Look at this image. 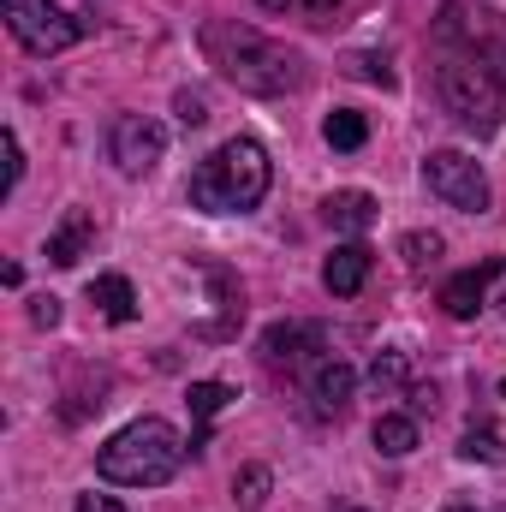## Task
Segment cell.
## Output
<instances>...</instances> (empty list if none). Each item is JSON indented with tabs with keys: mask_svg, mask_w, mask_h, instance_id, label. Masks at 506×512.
<instances>
[{
	"mask_svg": "<svg viewBox=\"0 0 506 512\" xmlns=\"http://www.w3.org/2000/svg\"><path fill=\"white\" fill-rule=\"evenodd\" d=\"M489 280H495V268H465V274H453V280L441 286V304H447V316H453V322H471V316H483V310H489Z\"/></svg>",
	"mask_w": 506,
	"mask_h": 512,
	"instance_id": "obj_10",
	"label": "cell"
},
{
	"mask_svg": "<svg viewBox=\"0 0 506 512\" xmlns=\"http://www.w3.org/2000/svg\"><path fill=\"white\" fill-rule=\"evenodd\" d=\"M322 137H328L334 149H346V155H352V149H364V143H370V120H364V114H352V108H340V114H328V120H322Z\"/></svg>",
	"mask_w": 506,
	"mask_h": 512,
	"instance_id": "obj_17",
	"label": "cell"
},
{
	"mask_svg": "<svg viewBox=\"0 0 506 512\" xmlns=\"http://www.w3.org/2000/svg\"><path fill=\"white\" fill-rule=\"evenodd\" d=\"M72 512H126V507H120L114 495H78V507Z\"/></svg>",
	"mask_w": 506,
	"mask_h": 512,
	"instance_id": "obj_27",
	"label": "cell"
},
{
	"mask_svg": "<svg viewBox=\"0 0 506 512\" xmlns=\"http://www.w3.org/2000/svg\"><path fill=\"white\" fill-rule=\"evenodd\" d=\"M173 108H179V126H203V120H209V102H203L197 90H179Z\"/></svg>",
	"mask_w": 506,
	"mask_h": 512,
	"instance_id": "obj_24",
	"label": "cell"
},
{
	"mask_svg": "<svg viewBox=\"0 0 506 512\" xmlns=\"http://www.w3.org/2000/svg\"><path fill=\"white\" fill-rule=\"evenodd\" d=\"M370 382L387 387V393H393V387H405V352H381L376 370H370Z\"/></svg>",
	"mask_w": 506,
	"mask_h": 512,
	"instance_id": "obj_23",
	"label": "cell"
},
{
	"mask_svg": "<svg viewBox=\"0 0 506 512\" xmlns=\"http://www.w3.org/2000/svg\"><path fill=\"white\" fill-rule=\"evenodd\" d=\"M435 36H441V66H435V90L447 102V114L465 131H495L506 120V78L471 48L465 36V18L459 6L447 0L441 18H435Z\"/></svg>",
	"mask_w": 506,
	"mask_h": 512,
	"instance_id": "obj_2",
	"label": "cell"
},
{
	"mask_svg": "<svg viewBox=\"0 0 506 512\" xmlns=\"http://www.w3.org/2000/svg\"><path fill=\"white\" fill-rule=\"evenodd\" d=\"M90 239H96V221H90L84 209H78V215H66V221L48 233V262H54V268H72L78 256L90 251Z\"/></svg>",
	"mask_w": 506,
	"mask_h": 512,
	"instance_id": "obj_13",
	"label": "cell"
},
{
	"mask_svg": "<svg viewBox=\"0 0 506 512\" xmlns=\"http://www.w3.org/2000/svg\"><path fill=\"white\" fill-rule=\"evenodd\" d=\"M346 66H352L364 84H381V90H393V84H399V78H393V66H387V54H352Z\"/></svg>",
	"mask_w": 506,
	"mask_h": 512,
	"instance_id": "obj_20",
	"label": "cell"
},
{
	"mask_svg": "<svg viewBox=\"0 0 506 512\" xmlns=\"http://www.w3.org/2000/svg\"><path fill=\"white\" fill-rule=\"evenodd\" d=\"M364 0H304L310 24H346V12H358Z\"/></svg>",
	"mask_w": 506,
	"mask_h": 512,
	"instance_id": "obj_22",
	"label": "cell"
},
{
	"mask_svg": "<svg viewBox=\"0 0 506 512\" xmlns=\"http://www.w3.org/2000/svg\"><path fill=\"white\" fill-rule=\"evenodd\" d=\"M191 417H197V441H191V453H203V435H209V423L227 411V399H233V387L227 382H191Z\"/></svg>",
	"mask_w": 506,
	"mask_h": 512,
	"instance_id": "obj_16",
	"label": "cell"
},
{
	"mask_svg": "<svg viewBox=\"0 0 506 512\" xmlns=\"http://www.w3.org/2000/svg\"><path fill=\"white\" fill-rule=\"evenodd\" d=\"M501 393H506V382H501Z\"/></svg>",
	"mask_w": 506,
	"mask_h": 512,
	"instance_id": "obj_31",
	"label": "cell"
},
{
	"mask_svg": "<svg viewBox=\"0 0 506 512\" xmlns=\"http://www.w3.org/2000/svg\"><path fill=\"white\" fill-rule=\"evenodd\" d=\"M399 251H405V268H423V262L441 256V233H405Z\"/></svg>",
	"mask_w": 506,
	"mask_h": 512,
	"instance_id": "obj_21",
	"label": "cell"
},
{
	"mask_svg": "<svg viewBox=\"0 0 506 512\" xmlns=\"http://www.w3.org/2000/svg\"><path fill=\"white\" fill-rule=\"evenodd\" d=\"M340 512H364V507H340Z\"/></svg>",
	"mask_w": 506,
	"mask_h": 512,
	"instance_id": "obj_30",
	"label": "cell"
},
{
	"mask_svg": "<svg viewBox=\"0 0 506 512\" xmlns=\"http://www.w3.org/2000/svg\"><path fill=\"white\" fill-rule=\"evenodd\" d=\"M447 512H477V507H447Z\"/></svg>",
	"mask_w": 506,
	"mask_h": 512,
	"instance_id": "obj_29",
	"label": "cell"
},
{
	"mask_svg": "<svg viewBox=\"0 0 506 512\" xmlns=\"http://www.w3.org/2000/svg\"><path fill=\"white\" fill-rule=\"evenodd\" d=\"M352 393H358V370L352 364H340V358L310 364V405H316V417H340L352 405Z\"/></svg>",
	"mask_w": 506,
	"mask_h": 512,
	"instance_id": "obj_9",
	"label": "cell"
},
{
	"mask_svg": "<svg viewBox=\"0 0 506 512\" xmlns=\"http://www.w3.org/2000/svg\"><path fill=\"white\" fill-rule=\"evenodd\" d=\"M286 6H292V0H262V12H286Z\"/></svg>",
	"mask_w": 506,
	"mask_h": 512,
	"instance_id": "obj_28",
	"label": "cell"
},
{
	"mask_svg": "<svg viewBox=\"0 0 506 512\" xmlns=\"http://www.w3.org/2000/svg\"><path fill=\"white\" fill-rule=\"evenodd\" d=\"M197 42H203V60L245 96H292L310 78V60L298 48L262 36L256 24H239V18H209Z\"/></svg>",
	"mask_w": 506,
	"mask_h": 512,
	"instance_id": "obj_1",
	"label": "cell"
},
{
	"mask_svg": "<svg viewBox=\"0 0 506 512\" xmlns=\"http://www.w3.org/2000/svg\"><path fill=\"white\" fill-rule=\"evenodd\" d=\"M90 304H96L108 322H131V316H137V292H131L126 274H96V280H90Z\"/></svg>",
	"mask_w": 506,
	"mask_h": 512,
	"instance_id": "obj_15",
	"label": "cell"
},
{
	"mask_svg": "<svg viewBox=\"0 0 506 512\" xmlns=\"http://www.w3.org/2000/svg\"><path fill=\"white\" fill-rule=\"evenodd\" d=\"M108 155H114V167H120L126 179H143V173H155V161L167 155V126L149 120V114H120L114 131H108Z\"/></svg>",
	"mask_w": 506,
	"mask_h": 512,
	"instance_id": "obj_7",
	"label": "cell"
},
{
	"mask_svg": "<svg viewBox=\"0 0 506 512\" xmlns=\"http://www.w3.org/2000/svg\"><path fill=\"white\" fill-rule=\"evenodd\" d=\"M268 185H274L268 149H262L256 137H227L215 155L197 161L185 197H191V209H203V215H245V209H256V203L268 197Z\"/></svg>",
	"mask_w": 506,
	"mask_h": 512,
	"instance_id": "obj_3",
	"label": "cell"
},
{
	"mask_svg": "<svg viewBox=\"0 0 506 512\" xmlns=\"http://www.w3.org/2000/svg\"><path fill=\"white\" fill-rule=\"evenodd\" d=\"M0 12H6V30L24 54H66L84 36V24L60 0H0Z\"/></svg>",
	"mask_w": 506,
	"mask_h": 512,
	"instance_id": "obj_5",
	"label": "cell"
},
{
	"mask_svg": "<svg viewBox=\"0 0 506 512\" xmlns=\"http://www.w3.org/2000/svg\"><path fill=\"white\" fill-rule=\"evenodd\" d=\"M459 453H465V459H483V465H501V459H506V447H501V435H495V429H471V435L459 441Z\"/></svg>",
	"mask_w": 506,
	"mask_h": 512,
	"instance_id": "obj_19",
	"label": "cell"
},
{
	"mask_svg": "<svg viewBox=\"0 0 506 512\" xmlns=\"http://www.w3.org/2000/svg\"><path fill=\"white\" fill-rule=\"evenodd\" d=\"M185 435L167 423V417H137L120 435L102 441L96 453V477L102 483H120V489H161L179 465H185Z\"/></svg>",
	"mask_w": 506,
	"mask_h": 512,
	"instance_id": "obj_4",
	"label": "cell"
},
{
	"mask_svg": "<svg viewBox=\"0 0 506 512\" xmlns=\"http://www.w3.org/2000/svg\"><path fill=\"white\" fill-rule=\"evenodd\" d=\"M370 441H376L381 459H405V453H417V417H405V411H381L376 429H370Z\"/></svg>",
	"mask_w": 506,
	"mask_h": 512,
	"instance_id": "obj_14",
	"label": "cell"
},
{
	"mask_svg": "<svg viewBox=\"0 0 506 512\" xmlns=\"http://www.w3.org/2000/svg\"><path fill=\"white\" fill-rule=\"evenodd\" d=\"M30 322L36 328H60V298H30Z\"/></svg>",
	"mask_w": 506,
	"mask_h": 512,
	"instance_id": "obj_26",
	"label": "cell"
},
{
	"mask_svg": "<svg viewBox=\"0 0 506 512\" xmlns=\"http://www.w3.org/2000/svg\"><path fill=\"white\" fill-rule=\"evenodd\" d=\"M322 215H328V227H340V233H370V227H376V197H370V191H334V197L322 203Z\"/></svg>",
	"mask_w": 506,
	"mask_h": 512,
	"instance_id": "obj_12",
	"label": "cell"
},
{
	"mask_svg": "<svg viewBox=\"0 0 506 512\" xmlns=\"http://www.w3.org/2000/svg\"><path fill=\"white\" fill-rule=\"evenodd\" d=\"M268 489H274V471H268V465H245V471L233 477V501H239V512H262L268 507Z\"/></svg>",
	"mask_w": 506,
	"mask_h": 512,
	"instance_id": "obj_18",
	"label": "cell"
},
{
	"mask_svg": "<svg viewBox=\"0 0 506 512\" xmlns=\"http://www.w3.org/2000/svg\"><path fill=\"white\" fill-rule=\"evenodd\" d=\"M322 352H328V328L322 322H274L268 334H262V358L280 370H298V364H322Z\"/></svg>",
	"mask_w": 506,
	"mask_h": 512,
	"instance_id": "obj_8",
	"label": "cell"
},
{
	"mask_svg": "<svg viewBox=\"0 0 506 512\" xmlns=\"http://www.w3.org/2000/svg\"><path fill=\"white\" fill-rule=\"evenodd\" d=\"M364 280H370V245H340V251L322 262V286L334 298H358Z\"/></svg>",
	"mask_w": 506,
	"mask_h": 512,
	"instance_id": "obj_11",
	"label": "cell"
},
{
	"mask_svg": "<svg viewBox=\"0 0 506 512\" xmlns=\"http://www.w3.org/2000/svg\"><path fill=\"white\" fill-rule=\"evenodd\" d=\"M423 185H429L447 209H459V215H483V209H489V179H483V167H477L465 149H435V155L423 161Z\"/></svg>",
	"mask_w": 506,
	"mask_h": 512,
	"instance_id": "obj_6",
	"label": "cell"
},
{
	"mask_svg": "<svg viewBox=\"0 0 506 512\" xmlns=\"http://www.w3.org/2000/svg\"><path fill=\"white\" fill-rule=\"evenodd\" d=\"M0 143H6V197H12L18 179H24V149H18V131H6Z\"/></svg>",
	"mask_w": 506,
	"mask_h": 512,
	"instance_id": "obj_25",
	"label": "cell"
}]
</instances>
